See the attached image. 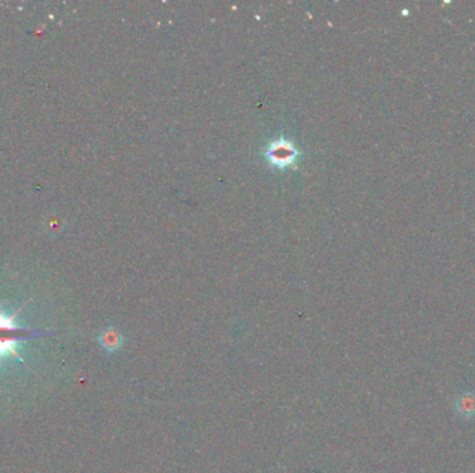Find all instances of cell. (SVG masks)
Segmentation results:
<instances>
[{"label": "cell", "mask_w": 475, "mask_h": 473, "mask_svg": "<svg viewBox=\"0 0 475 473\" xmlns=\"http://www.w3.org/2000/svg\"><path fill=\"white\" fill-rule=\"evenodd\" d=\"M39 335L43 333L20 328L16 324V315H9L0 310V362L8 358L21 359V355L17 350L19 343Z\"/></svg>", "instance_id": "6da1fadb"}, {"label": "cell", "mask_w": 475, "mask_h": 473, "mask_svg": "<svg viewBox=\"0 0 475 473\" xmlns=\"http://www.w3.org/2000/svg\"><path fill=\"white\" fill-rule=\"evenodd\" d=\"M263 158L264 161L275 169H290V168H296L301 158L302 153L299 147L287 136L279 135L275 139L270 140L264 147H263Z\"/></svg>", "instance_id": "7a4b0ae2"}, {"label": "cell", "mask_w": 475, "mask_h": 473, "mask_svg": "<svg viewBox=\"0 0 475 473\" xmlns=\"http://www.w3.org/2000/svg\"><path fill=\"white\" fill-rule=\"evenodd\" d=\"M124 335L116 326H106L101 330L98 336V343L101 348L108 354H114L120 351L124 346Z\"/></svg>", "instance_id": "3957f363"}, {"label": "cell", "mask_w": 475, "mask_h": 473, "mask_svg": "<svg viewBox=\"0 0 475 473\" xmlns=\"http://www.w3.org/2000/svg\"><path fill=\"white\" fill-rule=\"evenodd\" d=\"M454 412L463 421L475 418V392L464 390L454 399Z\"/></svg>", "instance_id": "277c9868"}, {"label": "cell", "mask_w": 475, "mask_h": 473, "mask_svg": "<svg viewBox=\"0 0 475 473\" xmlns=\"http://www.w3.org/2000/svg\"><path fill=\"white\" fill-rule=\"evenodd\" d=\"M64 225L65 222L59 216H54V214L48 216L43 220V229L52 238H57L64 231Z\"/></svg>", "instance_id": "5b68a950"}]
</instances>
